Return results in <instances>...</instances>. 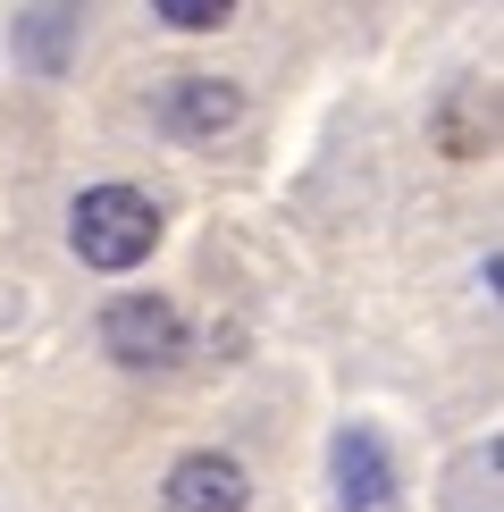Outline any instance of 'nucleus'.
Masks as SVG:
<instances>
[{
  "mask_svg": "<svg viewBox=\"0 0 504 512\" xmlns=\"http://www.w3.org/2000/svg\"><path fill=\"white\" fill-rule=\"evenodd\" d=\"M68 244H76L84 269L126 277V269L152 261V244H160V202L143 194V185H93V194H76V210H68Z\"/></svg>",
  "mask_w": 504,
  "mask_h": 512,
  "instance_id": "f257e3e1",
  "label": "nucleus"
},
{
  "mask_svg": "<svg viewBox=\"0 0 504 512\" xmlns=\"http://www.w3.org/2000/svg\"><path fill=\"white\" fill-rule=\"evenodd\" d=\"M101 353L118 370H177L185 361V311L168 294H118L101 311Z\"/></svg>",
  "mask_w": 504,
  "mask_h": 512,
  "instance_id": "f03ea898",
  "label": "nucleus"
},
{
  "mask_svg": "<svg viewBox=\"0 0 504 512\" xmlns=\"http://www.w3.org/2000/svg\"><path fill=\"white\" fill-rule=\"evenodd\" d=\"M160 504H168V512H244V504H252V479H244V462H236V454H219V445H194V454L168 462Z\"/></svg>",
  "mask_w": 504,
  "mask_h": 512,
  "instance_id": "7ed1b4c3",
  "label": "nucleus"
},
{
  "mask_svg": "<svg viewBox=\"0 0 504 512\" xmlns=\"http://www.w3.org/2000/svg\"><path fill=\"white\" fill-rule=\"evenodd\" d=\"M328 471H336V504L345 512H395V471H387V445H378L362 420H345L328 445Z\"/></svg>",
  "mask_w": 504,
  "mask_h": 512,
  "instance_id": "20e7f679",
  "label": "nucleus"
},
{
  "mask_svg": "<svg viewBox=\"0 0 504 512\" xmlns=\"http://www.w3.org/2000/svg\"><path fill=\"white\" fill-rule=\"evenodd\" d=\"M236 118H244V84H227V76H177V84H160V126L185 135V143L227 135Z\"/></svg>",
  "mask_w": 504,
  "mask_h": 512,
  "instance_id": "39448f33",
  "label": "nucleus"
},
{
  "mask_svg": "<svg viewBox=\"0 0 504 512\" xmlns=\"http://www.w3.org/2000/svg\"><path fill=\"white\" fill-rule=\"evenodd\" d=\"M76 26H84L76 9H26V17H17V59H26L34 76H59V68H68Z\"/></svg>",
  "mask_w": 504,
  "mask_h": 512,
  "instance_id": "423d86ee",
  "label": "nucleus"
},
{
  "mask_svg": "<svg viewBox=\"0 0 504 512\" xmlns=\"http://www.w3.org/2000/svg\"><path fill=\"white\" fill-rule=\"evenodd\" d=\"M152 17L168 34H219L236 9H227V0H152Z\"/></svg>",
  "mask_w": 504,
  "mask_h": 512,
  "instance_id": "0eeeda50",
  "label": "nucleus"
}]
</instances>
